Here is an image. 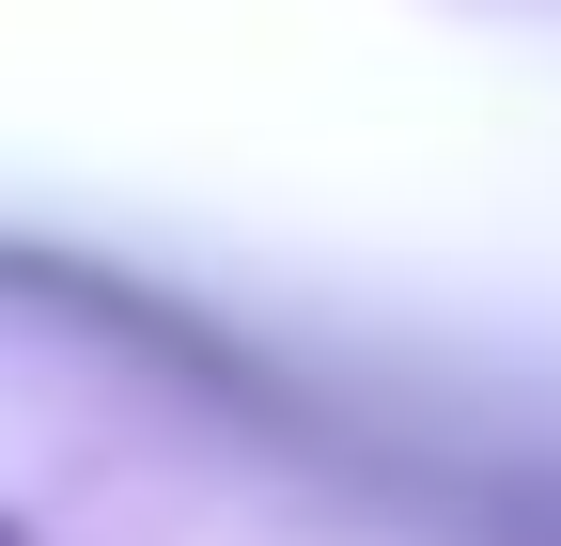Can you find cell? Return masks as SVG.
I'll list each match as a JSON object with an SVG mask.
<instances>
[{
	"label": "cell",
	"mask_w": 561,
	"mask_h": 546,
	"mask_svg": "<svg viewBox=\"0 0 561 546\" xmlns=\"http://www.w3.org/2000/svg\"><path fill=\"white\" fill-rule=\"evenodd\" d=\"M0 546H32V531H16V515H0Z\"/></svg>",
	"instance_id": "cell-1"
}]
</instances>
